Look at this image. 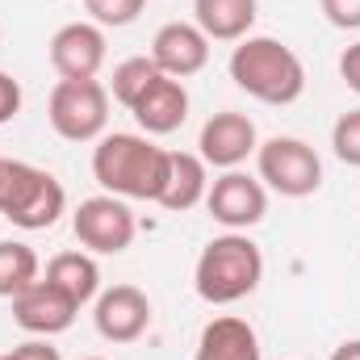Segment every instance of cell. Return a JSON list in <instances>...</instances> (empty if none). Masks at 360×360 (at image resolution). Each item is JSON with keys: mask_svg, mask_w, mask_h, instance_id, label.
<instances>
[{"mask_svg": "<svg viewBox=\"0 0 360 360\" xmlns=\"http://www.w3.org/2000/svg\"><path fill=\"white\" fill-rule=\"evenodd\" d=\"M151 59L164 76L172 80H184V76H197L205 63H210V38L188 25V21H168L155 42H151Z\"/></svg>", "mask_w": 360, "mask_h": 360, "instance_id": "13", "label": "cell"}, {"mask_svg": "<svg viewBox=\"0 0 360 360\" xmlns=\"http://www.w3.org/2000/svg\"><path fill=\"white\" fill-rule=\"evenodd\" d=\"M205 210L214 222H222L226 231H248L256 226L264 214H269V193H264V180L248 176V172H226L210 184L205 193Z\"/></svg>", "mask_w": 360, "mask_h": 360, "instance_id": "8", "label": "cell"}, {"mask_svg": "<svg viewBox=\"0 0 360 360\" xmlns=\"http://www.w3.org/2000/svg\"><path fill=\"white\" fill-rule=\"evenodd\" d=\"M210 193V180H205V160L201 155H188V151H168V180L160 188V201L164 210L184 214L193 210L197 201H205Z\"/></svg>", "mask_w": 360, "mask_h": 360, "instance_id": "17", "label": "cell"}, {"mask_svg": "<svg viewBox=\"0 0 360 360\" xmlns=\"http://www.w3.org/2000/svg\"><path fill=\"white\" fill-rule=\"evenodd\" d=\"M340 76L352 92H360V42H352L344 55H340Z\"/></svg>", "mask_w": 360, "mask_h": 360, "instance_id": "26", "label": "cell"}, {"mask_svg": "<svg viewBox=\"0 0 360 360\" xmlns=\"http://www.w3.org/2000/svg\"><path fill=\"white\" fill-rule=\"evenodd\" d=\"M134 113V122L147 130V134H172L184 126V117H188V92L180 80L172 76H160L151 89L143 92V101L130 109Z\"/></svg>", "mask_w": 360, "mask_h": 360, "instance_id": "14", "label": "cell"}, {"mask_svg": "<svg viewBox=\"0 0 360 360\" xmlns=\"http://www.w3.org/2000/svg\"><path fill=\"white\" fill-rule=\"evenodd\" d=\"M331 360H360V340H348V344H340V348L331 352Z\"/></svg>", "mask_w": 360, "mask_h": 360, "instance_id": "27", "label": "cell"}, {"mask_svg": "<svg viewBox=\"0 0 360 360\" xmlns=\"http://www.w3.org/2000/svg\"><path fill=\"white\" fill-rule=\"evenodd\" d=\"M197 147H201V160H205V164L231 172V168H239V164L260 147V139H256V122H252L248 113L222 109V113H214V117L201 126Z\"/></svg>", "mask_w": 360, "mask_h": 360, "instance_id": "12", "label": "cell"}, {"mask_svg": "<svg viewBox=\"0 0 360 360\" xmlns=\"http://www.w3.org/2000/svg\"><path fill=\"white\" fill-rule=\"evenodd\" d=\"M197 30L214 42H243L260 17L256 0H193Z\"/></svg>", "mask_w": 360, "mask_h": 360, "instance_id": "16", "label": "cell"}, {"mask_svg": "<svg viewBox=\"0 0 360 360\" xmlns=\"http://www.w3.org/2000/svg\"><path fill=\"white\" fill-rule=\"evenodd\" d=\"M0 360H13V352H8V356H0Z\"/></svg>", "mask_w": 360, "mask_h": 360, "instance_id": "28", "label": "cell"}, {"mask_svg": "<svg viewBox=\"0 0 360 360\" xmlns=\"http://www.w3.org/2000/svg\"><path fill=\"white\" fill-rule=\"evenodd\" d=\"M256 164H260V180L281 197H310L323 184V160L310 143L276 134L269 143L256 147Z\"/></svg>", "mask_w": 360, "mask_h": 360, "instance_id": "6", "label": "cell"}, {"mask_svg": "<svg viewBox=\"0 0 360 360\" xmlns=\"http://www.w3.org/2000/svg\"><path fill=\"white\" fill-rule=\"evenodd\" d=\"M92 323H96L101 340H109V344H134L151 327V302L134 285H113V289L96 293Z\"/></svg>", "mask_w": 360, "mask_h": 360, "instance_id": "10", "label": "cell"}, {"mask_svg": "<svg viewBox=\"0 0 360 360\" xmlns=\"http://www.w3.org/2000/svg\"><path fill=\"white\" fill-rule=\"evenodd\" d=\"M319 4L335 30H360V0H319Z\"/></svg>", "mask_w": 360, "mask_h": 360, "instance_id": "23", "label": "cell"}, {"mask_svg": "<svg viewBox=\"0 0 360 360\" xmlns=\"http://www.w3.org/2000/svg\"><path fill=\"white\" fill-rule=\"evenodd\" d=\"M51 130L68 143H92L101 139L109 122V92L96 80H59L46 101Z\"/></svg>", "mask_w": 360, "mask_h": 360, "instance_id": "5", "label": "cell"}, {"mask_svg": "<svg viewBox=\"0 0 360 360\" xmlns=\"http://www.w3.org/2000/svg\"><path fill=\"white\" fill-rule=\"evenodd\" d=\"M331 147H335V155H340L348 168H360V109H348V113L335 122Z\"/></svg>", "mask_w": 360, "mask_h": 360, "instance_id": "21", "label": "cell"}, {"mask_svg": "<svg viewBox=\"0 0 360 360\" xmlns=\"http://www.w3.org/2000/svg\"><path fill=\"white\" fill-rule=\"evenodd\" d=\"M76 314H80V306H76L59 285H51L46 276L34 281L30 289H21V293L13 297V319H17V327L30 331V335H42V340L68 331V327L76 323Z\"/></svg>", "mask_w": 360, "mask_h": 360, "instance_id": "9", "label": "cell"}, {"mask_svg": "<svg viewBox=\"0 0 360 360\" xmlns=\"http://www.w3.org/2000/svg\"><path fill=\"white\" fill-rule=\"evenodd\" d=\"M84 4H89V0H84Z\"/></svg>", "mask_w": 360, "mask_h": 360, "instance_id": "30", "label": "cell"}, {"mask_svg": "<svg viewBox=\"0 0 360 360\" xmlns=\"http://www.w3.org/2000/svg\"><path fill=\"white\" fill-rule=\"evenodd\" d=\"M13 360H63V356H59V348H51L46 340H25V344L13 348Z\"/></svg>", "mask_w": 360, "mask_h": 360, "instance_id": "25", "label": "cell"}, {"mask_svg": "<svg viewBox=\"0 0 360 360\" xmlns=\"http://www.w3.org/2000/svg\"><path fill=\"white\" fill-rule=\"evenodd\" d=\"M63 210H68V193H63V184L51 172L0 155V214L13 226L46 231V226L59 222Z\"/></svg>", "mask_w": 360, "mask_h": 360, "instance_id": "4", "label": "cell"}, {"mask_svg": "<svg viewBox=\"0 0 360 360\" xmlns=\"http://www.w3.org/2000/svg\"><path fill=\"white\" fill-rule=\"evenodd\" d=\"M72 231H76V239L89 252H96V256H117V252H126L134 243L139 222H134V214H130V205L122 197L105 193V197L80 201V210L72 218Z\"/></svg>", "mask_w": 360, "mask_h": 360, "instance_id": "7", "label": "cell"}, {"mask_svg": "<svg viewBox=\"0 0 360 360\" xmlns=\"http://www.w3.org/2000/svg\"><path fill=\"white\" fill-rule=\"evenodd\" d=\"M17 113H21V84L8 72H0V126L13 122Z\"/></svg>", "mask_w": 360, "mask_h": 360, "instance_id": "24", "label": "cell"}, {"mask_svg": "<svg viewBox=\"0 0 360 360\" xmlns=\"http://www.w3.org/2000/svg\"><path fill=\"white\" fill-rule=\"evenodd\" d=\"M38 281V256L30 243H0V297H17Z\"/></svg>", "mask_w": 360, "mask_h": 360, "instance_id": "20", "label": "cell"}, {"mask_svg": "<svg viewBox=\"0 0 360 360\" xmlns=\"http://www.w3.org/2000/svg\"><path fill=\"white\" fill-rule=\"evenodd\" d=\"M92 176L113 197L160 201V188L168 180V151L147 134H105L92 147Z\"/></svg>", "mask_w": 360, "mask_h": 360, "instance_id": "1", "label": "cell"}, {"mask_svg": "<svg viewBox=\"0 0 360 360\" xmlns=\"http://www.w3.org/2000/svg\"><path fill=\"white\" fill-rule=\"evenodd\" d=\"M231 80L264 105H293L306 92V68L276 38H243L231 51Z\"/></svg>", "mask_w": 360, "mask_h": 360, "instance_id": "3", "label": "cell"}, {"mask_svg": "<svg viewBox=\"0 0 360 360\" xmlns=\"http://www.w3.org/2000/svg\"><path fill=\"white\" fill-rule=\"evenodd\" d=\"M84 360H101V356H84Z\"/></svg>", "mask_w": 360, "mask_h": 360, "instance_id": "29", "label": "cell"}, {"mask_svg": "<svg viewBox=\"0 0 360 360\" xmlns=\"http://www.w3.org/2000/svg\"><path fill=\"white\" fill-rule=\"evenodd\" d=\"M260 281H264V256L243 231L210 239L193 269V285H197L201 302H210V306L243 302L248 293H256Z\"/></svg>", "mask_w": 360, "mask_h": 360, "instance_id": "2", "label": "cell"}, {"mask_svg": "<svg viewBox=\"0 0 360 360\" xmlns=\"http://www.w3.org/2000/svg\"><path fill=\"white\" fill-rule=\"evenodd\" d=\"M160 76H164V72L155 68V59H151V55L122 59V63L113 68V101H117V105H126V109H134V105L143 101V92L151 89Z\"/></svg>", "mask_w": 360, "mask_h": 360, "instance_id": "19", "label": "cell"}, {"mask_svg": "<svg viewBox=\"0 0 360 360\" xmlns=\"http://www.w3.org/2000/svg\"><path fill=\"white\" fill-rule=\"evenodd\" d=\"M51 68L63 80H96L105 68V34L96 21H72L59 25L51 38Z\"/></svg>", "mask_w": 360, "mask_h": 360, "instance_id": "11", "label": "cell"}, {"mask_svg": "<svg viewBox=\"0 0 360 360\" xmlns=\"http://www.w3.org/2000/svg\"><path fill=\"white\" fill-rule=\"evenodd\" d=\"M197 360H260V335L248 319L222 314L205 323L197 340Z\"/></svg>", "mask_w": 360, "mask_h": 360, "instance_id": "15", "label": "cell"}, {"mask_svg": "<svg viewBox=\"0 0 360 360\" xmlns=\"http://www.w3.org/2000/svg\"><path fill=\"white\" fill-rule=\"evenodd\" d=\"M143 4L147 0H89V13L96 25H130V21H139V13H143Z\"/></svg>", "mask_w": 360, "mask_h": 360, "instance_id": "22", "label": "cell"}, {"mask_svg": "<svg viewBox=\"0 0 360 360\" xmlns=\"http://www.w3.org/2000/svg\"><path fill=\"white\" fill-rule=\"evenodd\" d=\"M46 281L59 285L76 306H84V302H92L101 293V269H96V260L84 256V252H59L46 264Z\"/></svg>", "mask_w": 360, "mask_h": 360, "instance_id": "18", "label": "cell"}]
</instances>
